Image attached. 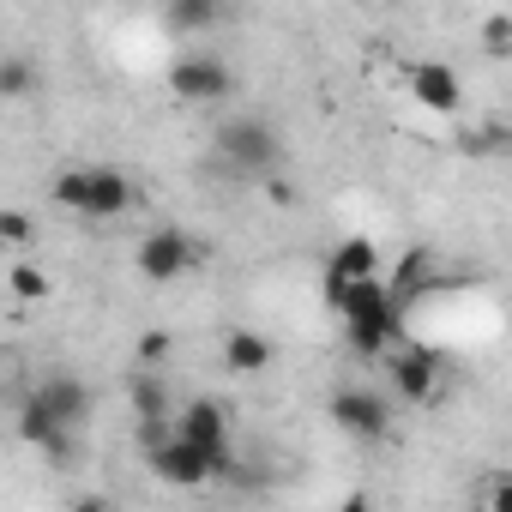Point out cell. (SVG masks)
<instances>
[{
  "instance_id": "obj_1",
  "label": "cell",
  "mask_w": 512,
  "mask_h": 512,
  "mask_svg": "<svg viewBox=\"0 0 512 512\" xmlns=\"http://www.w3.org/2000/svg\"><path fill=\"white\" fill-rule=\"evenodd\" d=\"M404 314H410V302H404L386 278H362V284H350V296L338 302V320H344V338H350L356 356H386L392 338L404 332Z\"/></svg>"
},
{
  "instance_id": "obj_2",
  "label": "cell",
  "mask_w": 512,
  "mask_h": 512,
  "mask_svg": "<svg viewBox=\"0 0 512 512\" xmlns=\"http://www.w3.org/2000/svg\"><path fill=\"white\" fill-rule=\"evenodd\" d=\"M55 205L73 211L79 223H115L121 211H133V181L121 169H109V163H97V169H61Z\"/></svg>"
},
{
  "instance_id": "obj_3",
  "label": "cell",
  "mask_w": 512,
  "mask_h": 512,
  "mask_svg": "<svg viewBox=\"0 0 512 512\" xmlns=\"http://www.w3.org/2000/svg\"><path fill=\"white\" fill-rule=\"evenodd\" d=\"M217 163L241 181H266L284 163V139L260 121V115H235L217 127Z\"/></svg>"
},
{
  "instance_id": "obj_4",
  "label": "cell",
  "mask_w": 512,
  "mask_h": 512,
  "mask_svg": "<svg viewBox=\"0 0 512 512\" xmlns=\"http://www.w3.org/2000/svg\"><path fill=\"white\" fill-rule=\"evenodd\" d=\"M199 260H205V247H199L187 229H175V223H157V229L139 241V253H133V266L145 272V284H175V278L199 272Z\"/></svg>"
},
{
  "instance_id": "obj_5",
  "label": "cell",
  "mask_w": 512,
  "mask_h": 512,
  "mask_svg": "<svg viewBox=\"0 0 512 512\" xmlns=\"http://www.w3.org/2000/svg\"><path fill=\"white\" fill-rule=\"evenodd\" d=\"M145 446H151L145 458H151L157 482H169V488H205L211 476H229V470H223L199 440H187L181 428H175V434H157V440H145Z\"/></svg>"
},
{
  "instance_id": "obj_6",
  "label": "cell",
  "mask_w": 512,
  "mask_h": 512,
  "mask_svg": "<svg viewBox=\"0 0 512 512\" xmlns=\"http://www.w3.org/2000/svg\"><path fill=\"white\" fill-rule=\"evenodd\" d=\"M169 91L181 103H223L235 91V79H229V61H217V55H181L169 67Z\"/></svg>"
},
{
  "instance_id": "obj_7",
  "label": "cell",
  "mask_w": 512,
  "mask_h": 512,
  "mask_svg": "<svg viewBox=\"0 0 512 512\" xmlns=\"http://www.w3.org/2000/svg\"><path fill=\"white\" fill-rule=\"evenodd\" d=\"M386 266H380V247L368 241V235H350V241H338L332 247V260H326V302L338 308L344 296H350V284H362V278H380Z\"/></svg>"
},
{
  "instance_id": "obj_8",
  "label": "cell",
  "mask_w": 512,
  "mask_h": 512,
  "mask_svg": "<svg viewBox=\"0 0 512 512\" xmlns=\"http://www.w3.org/2000/svg\"><path fill=\"white\" fill-rule=\"evenodd\" d=\"M332 422H338L350 440H386V428H392L386 398L368 392V386H344V392H332Z\"/></svg>"
},
{
  "instance_id": "obj_9",
  "label": "cell",
  "mask_w": 512,
  "mask_h": 512,
  "mask_svg": "<svg viewBox=\"0 0 512 512\" xmlns=\"http://www.w3.org/2000/svg\"><path fill=\"white\" fill-rule=\"evenodd\" d=\"M410 97H416L428 115H458V109H464V79H458L446 61H416V67H410Z\"/></svg>"
},
{
  "instance_id": "obj_10",
  "label": "cell",
  "mask_w": 512,
  "mask_h": 512,
  "mask_svg": "<svg viewBox=\"0 0 512 512\" xmlns=\"http://www.w3.org/2000/svg\"><path fill=\"white\" fill-rule=\"evenodd\" d=\"M386 374H392V386H398L404 404H434L440 398V362L428 350H392Z\"/></svg>"
},
{
  "instance_id": "obj_11",
  "label": "cell",
  "mask_w": 512,
  "mask_h": 512,
  "mask_svg": "<svg viewBox=\"0 0 512 512\" xmlns=\"http://www.w3.org/2000/svg\"><path fill=\"white\" fill-rule=\"evenodd\" d=\"M175 428H181L187 440H199V446H205V452H211V458H217V464L229 470V458H235V452H229V422H223V410H217L211 398L187 404V410L175 416Z\"/></svg>"
},
{
  "instance_id": "obj_12",
  "label": "cell",
  "mask_w": 512,
  "mask_h": 512,
  "mask_svg": "<svg viewBox=\"0 0 512 512\" xmlns=\"http://www.w3.org/2000/svg\"><path fill=\"white\" fill-rule=\"evenodd\" d=\"M31 398H37V404H43L55 422H67V428H79V422L91 416V392H85L73 374H49V380H43Z\"/></svg>"
},
{
  "instance_id": "obj_13",
  "label": "cell",
  "mask_w": 512,
  "mask_h": 512,
  "mask_svg": "<svg viewBox=\"0 0 512 512\" xmlns=\"http://www.w3.org/2000/svg\"><path fill=\"white\" fill-rule=\"evenodd\" d=\"M19 434H25L37 452H49L55 464H67V458H73V428H67V422H55V416H49L37 398L19 410Z\"/></svg>"
},
{
  "instance_id": "obj_14",
  "label": "cell",
  "mask_w": 512,
  "mask_h": 512,
  "mask_svg": "<svg viewBox=\"0 0 512 512\" xmlns=\"http://www.w3.org/2000/svg\"><path fill=\"white\" fill-rule=\"evenodd\" d=\"M133 410H139V434H145V440H157V434H163V422H169V386H163L151 368H139V374H133Z\"/></svg>"
},
{
  "instance_id": "obj_15",
  "label": "cell",
  "mask_w": 512,
  "mask_h": 512,
  "mask_svg": "<svg viewBox=\"0 0 512 512\" xmlns=\"http://www.w3.org/2000/svg\"><path fill=\"white\" fill-rule=\"evenodd\" d=\"M223 368H229V374H266V368H272V344H266L260 332H229Z\"/></svg>"
},
{
  "instance_id": "obj_16",
  "label": "cell",
  "mask_w": 512,
  "mask_h": 512,
  "mask_svg": "<svg viewBox=\"0 0 512 512\" xmlns=\"http://www.w3.org/2000/svg\"><path fill=\"white\" fill-rule=\"evenodd\" d=\"M223 19V0H169V25L175 31H211Z\"/></svg>"
},
{
  "instance_id": "obj_17",
  "label": "cell",
  "mask_w": 512,
  "mask_h": 512,
  "mask_svg": "<svg viewBox=\"0 0 512 512\" xmlns=\"http://www.w3.org/2000/svg\"><path fill=\"white\" fill-rule=\"evenodd\" d=\"M7 284H13V296H19V302H49V272H43V266H31V260H19V266L7 272Z\"/></svg>"
},
{
  "instance_id": "obj_18",
  "label": "cell",
  "mask_w": 512,
  "mask_h": 512,
  "mask_svg": "<svg viewBox=\"0 0 512 512\" xmlns=\"http://www.w3.org/2000/svg\"><path fill=\"white\" fill-rule=\"evenodd\" d=\"M428 266H434V260H428V253H410V260H404L398 272H386V284H392V290H398L404 302H416V290L428 284Z\"/></svg>"
},
{
  "instance_id": "obj_19",
  "label": "cell",
  "mask_w": 512,
  "mask_h": 512,
  "mask_svg": "<svg viewBox=\"0 0 512 512\" xmlns=\"http://www.w3.org/2000/svg\"><path fill=\"white\" fill-rule=\"evenodd\" d=\"M31 85H37V67H31L25 55H7V61H0V91H7V97H31Z\"/></svg>"
},
{
  "instance_id": "obj_20",
  "label": "cell",
  "mask_w": 512,
  "mask_h": 512,
  "mask_svg": "<svg viewBox=\"0 0 512 512\" xmlns=\"http://www.w3.org/2000/svg\"><path fill=\"white\" fill-rule=\"evenodd\" d=\"M482 49L488 55H512V13H488L482 19Z\"/></svg>"
},
{
  "instance_id": "obj_21",
  "label": "cell",
  "mask_w": 512,
  "mask_h": 512,
  "mask_svg": "<svg viewBox=\"0 0 512 512\" xmlns=\"http://www.w3.org/2000/svg\"><path fill=\"white\" fill-rule=\"evenodd\" d=\"M482 500H488V512H512V470H506V476H494V482L482 488Z\"/></svg>"
},
{
  "instance_id": "obj_22",
  "label": "cell",
  "mask_w": 512,
  "mask_h": 512,
  "mask_svg": "<svg viewBox=\"0 0 512 512\" xmlns=\"http://www.w3.org/2000/svg\"><path fill=\"white\" fill-rule=\"evenodd\" d=\"M0 235H7L13 247H25V241H31V217H25V211H7V217H0Z\"/></svg>"
},
{
  "instance_id": "obj_23",
  "label": "cell",
  "mask_w": 512,
  "mask_h": 512,
  "mask_svg": "<svg viewBox=\"0 0 512 512\" xmlns=\"http://www.w3.org/2000/svg\"><path fill=\"white\" fill-rule=\"evenodd\" d=\"M380 7H398V0H380Z\"/></svg>"
}]
</instances>
